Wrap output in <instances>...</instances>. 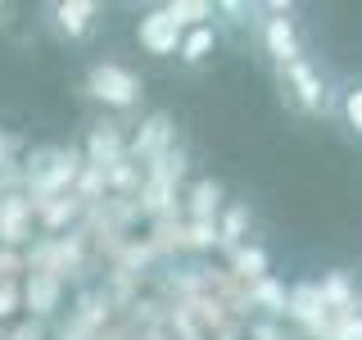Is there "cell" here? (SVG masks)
<instances>
[{"label": "cell", "mask_w": 362, "mask_h": 340, "mask_svg": "<svg viewBox=\"0 0 362 340\" xmlns=\"http://www.w3.org/2000/svg\"><path fill=\"white\" fill-rule=\"evenodd\" d=\"M286 313L294 322H303L308 332H322V317H326V300L317 290V281H299L290 295H286Z\"/></svg>", "instance_id": "obj_5"}, {"label": "cell", "mask_w": 362, "mask_h": 340, "mask_svg": "<svg viewBox=\"0 0 362 340\" xmlns=\"http://www.w3.org/2000/svg\"><path fill=\"white\" fill-rule=\"evenodd\" d=\"M163 136H168V118H163V113H154V118L145 123V132L136 136V154H150L154 145L163 141Z\"/></svg>", "instance_id": "obj_16"}, {"label": "cell", "mask_w": 362, "mask_h": 340, "mask_svg": "<svg viewBox=\"0 0 362 340\" xmlns=\"http://www.w3.org/2000/svg\"><path fill=\"white\" fill-rule=\"evenodd\" d=\"M54 295H59L54 277H32V286H28V304H32L37 313H50V309H54Z\"/></svg>", "instance_id": "obj_14"}, {"label": "cell", "mask_w": 362, "mask_h": 340, "mask_svg": "<svg viewBox=\"0 0 362 340\" xmlns=\"http://www.w3.org/2000/svg\"><path fill=\"white\" fill-rule=\"evenodd\" d=\"M335 118L354 141H362V77L339 86V100H335Z\"/></svg>", "instance_id": "obj_8"}, {"label": "cell", "mask_w": 362, "mask_h": 340, "mask_svg": "<svg viewBox=\"0 0 362 340\" xmlns=\"http://www.w3.org/2000/svg\"><path fill=\"white\" fill-rule=\"evenodd\" d=\"M163 9L181 23V32H186V28H199V23L213 18V5H204V0H173V5H163Z\"/></svg>", "instance_id": "obj_10"}, {"label": "cell", "mask_w": 362, "mask_h": 340, "mask_svg": "<svg viewBox=\"0 0 362 340\" xmlns=\"http://www.w3.org/2000/svg\"><path fill=\"white\" fill-rule=\"evenodd\" d=\"M5 150H9V145H5V132H0V164H5Z\"/></svg>", "instance_id": "obj_20"}, {"label": "cell", "mask_w": 362, "mask_h": 340, "mask_svg": "<svg viewBox=\"0 0 362 340\" xmlns=\"http://www.w3.org/2000/svg\"><path fill=\"white\" fill-rule=\"evenodd\" d=\"M190 209H195L199 222H213V218H218V209H222V186H218V181H199V186H195V204H190Z\"/></svg>", "instance_id": "obj_11"}, {"label": "cell", "mask_w": 362, "mask_h": 340, "mask_svg": "<svg viewBox=\"0 0 362 340\" xmlns=\"http://www.w3.org/2000/svg\"><path fill=\"white\" fill-rule=\"evenodd\" d=\"M235 264H240V272H249V277H267V254L258 245L235 249Z\"/></svg>", "instance_id": "obj_17"}, {"label": "cell", "mask_w": 362, "mask_h": 340, "mask_svg": "<svg viewBox=\"0 0 362 340\" xmlns=\"http://www.w3.org/2000/svg\"><path fill=\"white\" fill-rule=\"evenodd\" d=\"M281 86H286V100L303 113V118H322V113H331V86H326L322 68H317L308 55H299L294 64L281 68Z\"/></svg>", "instance_id": "obj_1"}, {"label": "cell", "mask_w": 362, "mask_h": 340, "mask_svg": "<svg viewBox=\"0 0 362 340\" xmlns=\"http://www.w3.org/2000/svg\"><path fill=\"white\" fill-rule=\"evenodd\" d=\"M9 304H14V290L5 286V290H0V313H9Z\"/></svg>", "instance_id": "obj_19"}, {"label": "cell", "mask_w": 362, "mask_h": 340, "mask_svg": "<svg viewBox=\"0 0 362 340\" xmlns=\"http://www.w3.org/2000/svg\"><path fill=\"white\" fill-rule=\"evenodd\" d=\"M23 218H28V204H23L18 196H9L5 204H0V232H5V241H18L23 236Z\"/></svg>", "instance_id": "obj_13"}, {"label": "cell", "mask_w": 362, "mask_h": 340, "mask_svg": "<svg viewBox=\"0 0 362 340\" xmlns=\"http://www.w3.org/2000/svg\"><path fill=\"white\" fill-rule=\"evenodd\" d=\"M317 290H322L326 309H354V281H349V272H331Z\"/></svg>", "instance_id": "obj_9"}, {"label": "cell", "mask_w": 362, "mask_h": 340, "mask_svg": "<svg viewBox=\"0 0 362 340\" xmlns=\"http://www.w3.org/2000/svg\"><path fill=\"white\" fill-rule=\"evenodd\" d=\"M254 300L263 304V309H272V313H286V290H281L272 277H258V286H254Z\"/></svg>", "instance_id": "obj_15"}, {"label": "cell", "mask_w": 362, "mask_h": 340, "mask_svg": "<svg viewBox=\"0 0 362 340\" xmlns=\"http://www.w3.org/2000/svg\"><path fill=\"white\" fill-rule=\"evenodd\" d=\"M136 37H141V45L150 55H158V60H173V55L181 50V23L168 14V9H150V14H141V23H136Z\"/></svg>", "instance_id": "obj_4"}, {"label": "cell", "mask_w": 362, "mask_h": 340, "mask_svg": "<svg viewBox=\"0 0 362 340\" xmlns=\"http://www.w3.org/2000/svg\"><path fill=\"white\" fill-rule=\"evenodd\" d=\"M335 340H362V313H344V322H339Z\"/></svg>", "instance_id": "obj_18"}, {"label": "cell", "mask_w": 362, "mask_h": 340, "mask_svg": "<svg viewBox=\"0 0 362 340\" xmlns=\"http://www.w3.org/2000/svg\"><path fill=\"white\" fill-rule=\"evenodd\" d=\"M290 14V5H272V18H263V50H267V60L276 64V73L286 64H294L303 55V41H299V28H294V18Z\"/></svg>", "instance_id": "obj_3"}, {"label": "cell", "mask_w": 362, "mask_h": 340, "mask_svg": "<svg viewBox=\"0 0 362 340\" xmlns=\"http://www.w3.org/2000/svg\"><path fill=\"white\" fill-rule=\"evenodd\" d=\"M245 227H249V204H231V209L222 213V222H218V236L226 245H240L245 241Z\"/></svg>", "instance_id": "obj_12"}, {"label": "cell", "mask_w": 362, "mask_h": 340, "mask_svg": "<svg viewBox=\"0 0 362 340\" xmlns=\"http://www.w3.org/2000/svg\"><path fill=\"white\" fill-rule=\"evenodd\" d=\"M50 14H54V28L68 41H82L90 32V23H95V14H100V5L95 0H59V5H50Z\"/></svg>", "instance_id": "obj_6"}, {"label": "cell", "mask_w": 362, "mask_h": 340, "mask_svg": "<svg viewBox=\"0 0 362 340\" xmlns=\"http://www.w3.org/2000/svg\"><path fill=\"white\" fill-rule=\"evenodd\" d=\"M86 91L100 100V105H109V109H132L136 100H141V77H136L132 68L105 60V64H90Z\"/></svg>", "instance_id": "obj_2"}, {"label": "cell", "mask_w": 362, "mask_h": 340, "mask_svg": "<svg viewBox=\"0 0 362 340\" xmlns=\"http://www.w3.org/2000/svg\"><path fill=\"white\" fill-rule=\"evenodd\" d=\"M218 50V28L213 23H199V28H186V37H181V50H177V60L186 64V68H199L209 55Z\"/></svg>", "instance_id": "obj_7"}]
</instances>
